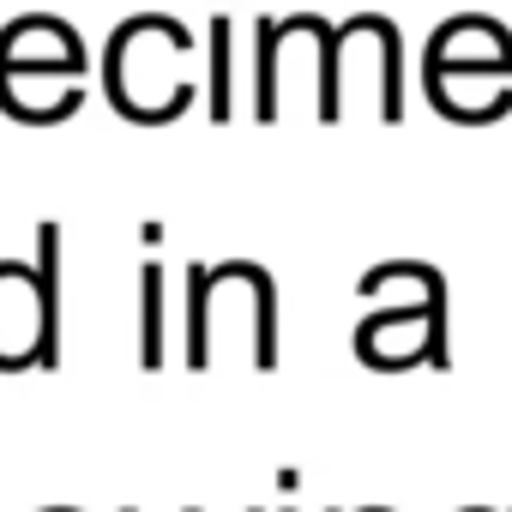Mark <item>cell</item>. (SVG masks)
<instances>
[{
    "mask_svg": "<svg viewBox=\"0 0 512 512\" xmlns=\"http://www.w3.org/2000/svg\"><path fill=\"white\" fill-rule=\"evenodd\" d=\"M205 109L217 121L235 115V25H229V13H217L205 25Z\"/></svg>",
    "mask_w": 512,
    "mask_h": 512,
    "instance_id": "cell-12",
    "label": "cell"
},
{
    "mask_svg": "<svg viewBox=\"0 0 512 512\" xmlns=\"http://www.w3.org/2000/svg\"><path fill=\"white\" fill-rule=\"evenodd\" d=\"M43 512H79V506H43Z\"/></svg>",
    "mask_w": 512,
    "mask_h": 512,
    "instance_id": "cell-14",
    "label": "cell"
},
{
    "mask_svg": "<svg viewBox=\"0 0 512 512\" xmlns=\"http://www.w3.org/2000/svg\"><path fill=\"white\" fill-rule=\"evenodd\" d=\"M103 91L127 121H175L199 97V37L175 13H127L103 49Z\"/></svg>",
    "mask_w": 512,
    "mask_h": 512,
    "instance_id": "cell-1",
    "label": "cell"
},
{
    "mask_svg": "<svg viewBox=\"0 0 512 512\" xmlns=\"http://www.w3.org/2000/svg\"><path fill=\"white\" fill-rule=\"evenodd\" d=\"M350 344L380 374H404L422 362L446 368V302L440 308H368Z\"/></svg>",
    "mask_w": 512,
    "mask_h": 512,
    "instance_id": "cell-6",
    "label": "cell"
},
{
    "mask_svg": "<svg viewBox=\"0 0 512 512\" xmlns=\"http://www.w3.org/2000/svg\"><path fill=\"white\" fill-rule=\"evenodd\" d=\"M356 290L374 308H440L446 302V278L428 260H380L374 272H362Z\"/></svg>",
    "mask_w": 512,
    "mask_h": 512,
    "instance_id": "cell-11",
    "label": "cell"
},
{
    "mask_svg": "<svg viewBox=\"0 0 512 512\" xmlns=\"http://www.w3.org/2000/svg\"><path fill=\"white\" fill-rule=\"evenodd\" d=\"M464 512H488V506H464ZM506 512H512V506H506Z\"/></svg>",
    "mask_w": 512,
    "mask_h": 512,
    "instance_id": "cell-15",
    "label": "cell"
},
{
    "mask_svg": "<svg viewBox=\"0 0 512 512\" xmlns=\"http://www.w3.org/2000/svg\"><path fill=\"white\" fill-rule=\"evenodd\" d=\"M362 512H386V506H362Z\"/></svg>",
    "mask_w": 512,
    "mask_h": 512,
    "instance_id": "cell-16",
    "label": "cell"
},
{
    "mask_svg": "<svg viewBox=\"0 0 512 512\" xmlns=\"http://www.w3.org/2000/svg\"><path fill=\"white\" fill-rule=\"evenodd\" d=\"M61 356V229H37V260H0V374Z\"/></svg>",
    "mask_w": 512,
    "mask_h": 512,
    "instance_id": "cell-4",
    "label": "cell"
},
{
    "mask_svg": "<svg viewBox=\"0 0 512 512\" xmlns=\"http://www.w3.org/2000/svg\"><path fill=\"white\" fill-rule=\"evenodd\" d=\"M440 67H488L512 79V31L494 13H452L446 25H434L422 49V73H440Z\"/></svg>",
    "mask_w": 512,
    "mask_h": 512,
    "instance_id": "cell-8",
    "label": "cell"
},
{
    "mask_svg": "<svg viewBox=\"0 0 512 512\" xmlns=\"http://www.w3.org/2000/svg\"><path fill=\"white\" fill-rule=\"evenodd\" d=\"M163 362V266H139V368Z\"/></svg>",
    "mask_w": 512,
    "mask_h": 512,
    "instance_id": "cell-13",
    "label": "cell"
},
{
    "mask_svg": "<svg viewBox=\"0 0 512 512\" xmlns=\"http://www.w3.org/2000/svg\"><path fill=\"white\" fill-rule=\"evenodd\" d=\"M0 109L25 127H55L85 109V79L61 67H0Z\"/></svg>",
    "mask_w": 512,
    "mask_h": 512,
    "instance_id": "cell-9",
    "label": "cell"
},
{
    "mask_svg": "<svg viewBox=\"0 0 512 512\" xmlns=\"http://www.w3.org/2000/svg\"><path fill=\"white\" fill-rule=\"evenodd\" d=\"M223 338L253 368H278V296L266 266L253 260H223V266H193L187 278V368H211Z\"/></svg>",
    "mask_w": 512,
    "mask_h": 512,
    "instance_id": "cell-2",
    "label": "cell"
},
{
    "mask_svg": "<svg viewBox=\"0 0 512 512\" xmlns=\"http://www.w3.org/2000/svg\"><path fill=\"white\" fill-rule=\"evenodd\" d=\"M0 67H61L91 79V49L61 13H19L0 25Z\"/></svg>",
    "mask_w": 512,
    "mask_h": 512,
    "instance_id": "cell-7",
    "label": "cell"
},
{
    "mask_svg": "<svg viewBox=\"0 0 512 512\" xmlns=\"http://www.w3.org/2000/svg\"><path fill=\"white\" fill-rule=\"evenodd\" d=\"M356 91H368L380 121L404 115V43L386 13H356L332 25V109L344 115Z\"/></svg>",
    "mask_w": 512,
    "mask_h": 512,
    "instance_id": "cell-5",
    "label": "cell"
},
{
    "mask_svg": "<svg viewBox=\"0 0 512 512\" xmlns=\"http://www.w3.org/2000/svg\"><path fill=\"white\" fill-rule=\"evenodd\" d=\"M314 103L320 121H338L332 109V19L320 13H266L253 37V115L278 121L290 103Z\"/></svg>",
    "mask_w": 512,
    "mask_h": 512,
    "instance_id": "cell-3",
    "label": "cell"
},
{
    "mask_svg": "<svg viewBox=\"0 0 512 512\" xmlns=\"http://www.w3.org/2000/svg\"><path fill=\"white\" fill-rule=\"evenodd\" d=\"M422 91L458 127H488V121H500L512 109V79L506 73H488V67H440V73H422Z\"/></svg>",
    "mask_w": 512,
    "mask_h": 512,
    "instance_id": "cell-10",
    "label": "cell"
}]
</instances>
